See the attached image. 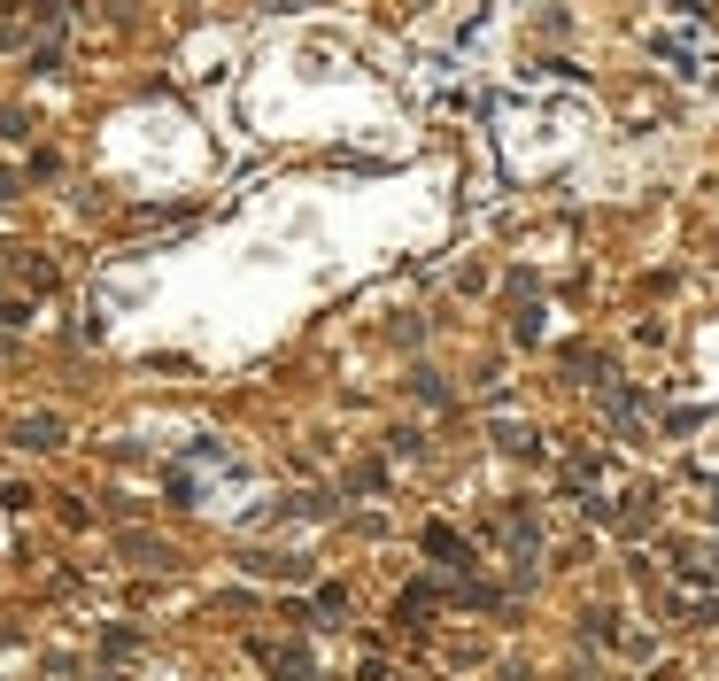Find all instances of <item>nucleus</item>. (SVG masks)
I'll list each match as a JSON object with an SVG mask.
<instances>
[{"instance_id":"f257e3e1","label":"nucleus","mask_w":719,"mask_h":681,"mask_svg":"<svg viewBox=\"0 0 719 681\" xmlns=\"http://www.w3.org/2000/svg\"><path fill=\"white\" fill-rule=\"evenodd\" d=\"M16 442H24V449H55V442H62V418H47V411H39V418H16Z\"/></svg>"},{"instance_id":"7ed1b4c3","label":"nucleus","mask_w":719,"mask_h":681,"mask_svg":"<svg viewBox=\"0 0 719 681\" xmlns=\"http://www.w3.org/2000/svg\"><path fill=\"white\" fill-rule=\"evenodd\" d=\"M271 8H302V0H271Z\"/></svg>"},{"instance_id":"f03ea898","label":"nucleus","mask_w":719,"mask_h":681,"mask_svg":"<svg viewBox=\"0 0 719 681\" xmlns=\"http://www.w3.org/2000/svg\"><path fill=\"white\" fill-rule=\"evenodd\" d=\"M124 550H132L140 565H171V550H163V542H147V534H124Z\"/></svg>"}]
</instances>
